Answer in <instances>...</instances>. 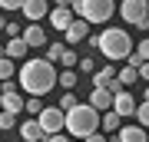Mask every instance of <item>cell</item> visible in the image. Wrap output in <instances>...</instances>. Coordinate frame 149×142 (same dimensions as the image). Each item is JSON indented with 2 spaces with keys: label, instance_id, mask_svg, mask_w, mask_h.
I'll return each mask as SVG.
<instances>
[{
  "label": "cell",
  "instance_id": "obj_1",
  "mask_svg": "<svg viewBox=\"0 0 149 142\" xmlns=\"http://www.w3.org/2000/svg\"><path fill=\"white\" fill-rule=\"evenodd\" d=\"M20 89H27L30 96H47L50 89L56 86V69H53V63L50 60H40V56H33V60H23L20 63Z\"/></svg>",
  "mask_w": 149,
  "mask_h": 142
},
{
  "label": "cell",
  "instance_id": "obj_2",
  "mask_svg": "<svg viewBox=\"0 0 149 142\" xmlns=\"http://www.w3.org/2000/svg\"><path fill=\"white\" fill-rule=\"evenodd\" d=\"M100 122H103V112H96L90 103H80L76 109L66 112V136L90 139L93 132H100Z\"/></svg>",
  "mask_w": 149,
  "mask_h": 142
},
{
  "label": "cell",
  "instance_id": "obj_3",
  "mask_svg": "<svg viewBox=\"0 0 149 142\" xmlns=\"http://www.w3.org/2000/svg\"><path fill=\"white\" fill-rule=\"evenodd\" d=\"M100 53L109 60V63H123V60L133 56V37L119 26H109V30L100 33Z\"/></svg>",
  "mask_w": 149,
  "mask_h": 142
},
{
  "label": "cell",
  "instance_id": "obj_4",
  "mask_svg": "<svg viewBox=\"0 0 149 142\" xmlns=\"http://www.w3.org/2000/svg\"><path fill=\"white\" fill-rule=\"evenodd\" d=\"M73 10L86 23H106L113 17V10H116V3L113 0H80V3H73Z\"/></svg>",
  "mask_w": 149,
  "mask_h": 142
},
{
  "label": "cell",
  "instance_id": "obj_5",
  "mask_svg": "<svg viewBox=\"0 0 149 142\" xmlns=\"http://www.w3.org/2000/svg\"><path fill=\"white\" fill-rule=\"evenodd\" d=\"M37 122H40V129L47 132V139L56 136V132H66V112L60 109V106H47L37 116Z\"/></svg>",
  "mask_w": 149,
  "mask_h": 142
},
{
  "label": "cell",
  "instance_id": "obj_6",
  "mask_svg": "<svg viewBox=\"0 0 149 142\" xmlns=\"http://www.w3.org/2000/svg\"><path fill=\"white\" fill-rule=\"evenodd\" d=\"M119 17L126 23L139 26L143 20H149V3H146V0H123V3H119Z\"/></svg>",
  "mask_w": 149,
  "mask_h": 142
},
{
  "label": "cell",
  "instance_id": "obj_7",
  "mask_svg": "<svg viewBox=\"0 0 149 142\" xmlns=\"http://www.w3.org/2000/svg\"><path fill=\"white\" fill-rule=\"evenodd\" d=\"M136 109H139V103L133 99V93L129 89H123L113 96V112H116L119 119H126V116H136Z\"/></svg>",
  "mask_w": 149,
  "mask_h": 142
},
{
  "label": "cell",
  "instance_id": "obj_8",
  "mask_svg": "<svg viewBox=\"0 0 149 142\" xmlns=\"http://www.w3.org/2000/svg\"><path fill=\"white\" fill-rule=\"evenodd\" d=\"M0 106H3V112H10V116H20V112H23V99H20V93L13 89V83H3Z\"/></svg>",
  "mask_w": 149,
  "mask_h": 142
},
{
  "label": "cell",
  "instance_id": "obj_9",
  "mask_svg": "<svg viewBox=\"0 0 149 142\" xmlns=\"http://www.w3.org/2000/svg\"><path fill=\"white\" fill-rule=\"evenodd\" d=\"M47 13H50V3H47V0H27V3H23V17H27L30 23H40Z\"/></svg>",
  "mask_w": 149,
  "mask_h": 142
},
{
  "label": "cell",
  "instance_id": "obj_10",
  "mask_svg": "<svg viewBox=\"0 0 149 142\" xmlns=\"http://www.w3.org/2000/svg\"><path fill=\"white\" fill-rule=\"evenodd\" d=\"M63 37H66V43H83V40H90V23L76 17V20L70 23V30L63 33Z\"/></svg>",
  "mask_w": 149,
  "mask_h": 142
},
{
  "label": "cell",
  "instance_id": "obj_11",
  "mask_svg": "<svg viewBox=\"0 0 149 142\" xmlns=\"http://www.w3.org/2000/svg\"><path fill=\"white\" fill-rule=\"evenodd\" d=\"M20 139H23V142H47V132L40 129L37 119H27V122L20 126Z\"/></svg>",
  "mask_w": 149,
  "mask_h": 142
},
{
  "label": "cell",
  "instance_id": "obj_12",
  "mask_svg": "<svg viewBox=\"0 0 149 142\" xmlns=\"http://www.w3.org/2000/svg\"><path fill=\"white\" fill-rule=\"evenodd\" d=\"M116 83V66H100L93 73V89H109Z\"/></svg>",
  "mask_w": 149,
  "mask_h": 142
},
{
  "label": "cell",
  "instance_id": "obj_13",
  "mask_svg": "<svg viewBox=\"0 0 149 142\" xmlns=\"http://www.w3.org/2000/svg\"><path fill=\"white\" fill-rule=\"evenodd\" d=\"M113 142H149V136H146L143 126H123Z\"/></svg>",
  "mask_w": 149,
  "mask_h": 142
},
{
  "label": "cell",
  "instance_id": "obj_14",
  "mask_svg": "<svg viewBox=\"0 0 149 142\" xmlns=\"http://www.w3.org/2000/svg\"><path fill=\"white\" fill-rule=\"evenodd\" d=\"M73 20H76V17H73V10H63V7L50 10V23H53V30H60V33H66Z\"/></svg>",
  "mask_w": 149,
  "mask_h": 142
},
{
  "label": "cell",
  "instance_id": "obj_15",
  "mask_svg": "<svg viewBox=\"0 0 149 142\" xmlns=\"http://www.w3.org/2000/svg\"><path fill=\"white\" fill-rule=\"evenodd\" d=\"M90 106H93L96 112H109L113 109V93L109 89H93L90 93Z\"/></svg>",
  "mask_w": 149,
  "mask_h": 142
},
{
  "label": "cell",
  "instance_id": "obj_16",
  "mask_svg": "<svg viewBox=\"0 0 149 142\" xmlns=\"http://www.w3.org/2000/svg\"><path fill=\"white\" fill-rule=\"evenodd\" d=\"M20 37L27 40V46H47V33H43V26H40V23L23 26V33H20Z\"/></svg>",
  "mask_w": 149,
  "mask_h": 142
},
{
  "label": "cell",
  "instance_id": "obj_17",
  "mask_svg": "<svg viewBox=\"0 0 149 142\" xmlns=\"http://www.w3.org/2000/svg\"><path fill=\"white\" fill-rule=\"evenodd\" d=\"M27 50H30V46H27V40H23V37H13V40H7V46H3L7 60H13V63L27 56Z\"/></svg>",
  "mask_w": 149,
  "mask_h": 142
},
{
  "label": "cell",
  "instance_id": "obj_18",
  "mask_svg": "<svg viewBox=\"0 0 149 142\" xmlns=\"http://www.w3.org/2000/svg\"><path fill=\"white\" fill-rule=\"evenodd\" d=\"M17 73H20V69H17V63H13V60H0V83H13V76Z\"/></svg>",
  "mask_w": 149,
  "mask_h": 142
},
{
  "label": "cell",
  "instance_id": "obj_19",
  "mask_svg": "<svg viewBox=\"0 0 149 142\" xmlns=\"http://www.w3.org/2000/svg\"><path fill=\"white\" fill-rule=\"evenodd\" d=\"M116 79H119V83H123V86H133V83H139V69L126 63V66H123V69H119V73H116Z\"/></svg>",
  "mask_w": 149,
  "mask_h": 142
},
{
  "label": "cell",
  "instance_id": "obj_20",
  "mask_svg": "<svg viewBox=\"0 0 149 142\" xmlns=\"http://www.w3.org/2000/svg\"><path fill=\"white\" fill-rule=\"evenodd\" d=\"M100 129H106V132H119V129H123V119H119L116 112L109 109V112H103V122H100Z\"/></svg>",
  "mask_w": 149,
  "mask_h": 142
},
{
  "label": "cell",
  "instance_id": "obj_21",
  "mask_svg": "<svg viewBox=\"0 0 149 142\" xmlns=\"http://www.w3.org/2000/svg\"><path fill=\"white\" fill-rule=\"evenodd\" d=\"M56 83L63 86V93H73L76 89V69H63V73L56 76Z\"/></svg>",
  "mask_w": 149,
  "mask_h": 142
},
{
  "label": "cell",
  "instance_id": "obj_22",
  "mask_svg": "<svg viewBox=\"0 0 149 142\" xmlns=\"http://www.w3.org/2000/svg\"><path fill=\"white\" fill-rule=\"evenodd\" d=\"M63 53H66L63 43H47V60H50V63H60V60H63Z\"/></svg>",
  "mask_w": 149,
  "mask_h": 142
},
{
  "label": "cell",
  "instance_id": "obj_23",
  "mask_svg": "<svg viewBox=\"0 0 149 142\" xmlns=\"http://www.w3.org/2000/svg\"><path fill=\"white\" fill-rule=\"evenodd\" d=\"M23 109H27V112H30V116H33V119H37V116H40V112H43V109H47V106H43V103L37 99V96H30V99H27V103H23Z\"/></svg>",
  "mask_w": 149,
  "mask_h": 142
},
{
  "label": "cell",
  "instance_id": "obj_24",
  "mask_svg": "<svg viewBox=\"0 0 149 142\" xmlns=\"http://www.w3.org/2000/svg\"><path fill=\"white\" fill-rule=\"evenodd\" d=\"M76 66H80V73H86V76H93L96 69H100V63H96L93 56H83V60H80V63H76Z\"/></svg>",
  "mask_w": 149,
  "mask_h": 142
},
{
  "label": "cell",
  "instance_id": "obj_25",
  "mask_svg": "<svg viewBox=\"0 0 149 142\" xmlns=\"http://www.w3.org/2000/svg\"><path fill=\"white\" fill-rule=\"evenodd\" d=\"M80 106V99H76V93H63V99H60V109L70 112V109H76Z\"/></svg>",
  "mask_w": 149,
  "mask_h": 142
},
{
  "label": "cell",
  "instance_id": "obj_26",
  "mask_svg": "<svg viewBox=\"0 0 149 142\" xmlns=\"http://www.w3.org/2000/svg\"><path fill=\"white\" fill-rule=\"evenodd\" d=\"M136 126H143V129H149V103H143L136 109Z\"/></svg>",
  "mask_w": 149,
  "mask_h": 142
},
{
  "label": "cell",
  "instance_id": "obj_27",
  "mask_svg": "<svg viewBox=\"0 0 149 142\" xmlns=\"http://www.w3.org/2000/svg\"><path fill=\"white\" fill-rule=\"evenodd\" d=\"M60 63H63V69H73L76 63H80V56H76V53L66 46V53H63V60H60Z\"/></svg>",
  "mask_w": 149,
  "mask_h": 142
},
{
  "label": "cell",
  "instance_id": "obj_28",
  "mask_svg": "<svg viewBox=\"0 0 149 142\" xmlns=\"http://www.w3.org/2000/svg\"><path fill=\"white\" fill-rule=\"evenodd\" d=\"M17 126V116H10V112H0V129H3V132H10Z\"/></svg>",
  "mask_w": 149,
  "mask_h": 142
},
{
  "label": "cell",
  "instance_id": "obj_29",
  "mask_svg": "<svg viewBox=\"0 0 149 142\" xmlns=\"http://www.w3.org/2000/svg\"><path fill=\"white\" fill-rule=\"evenodd\" d=\"M136 56H143V63H149V37L139 40V46H136Z\"/></svg>",
  "mask_w": 149,
  "mask_h": 142
},
{
  "label": "cell",
  "instance_id": "obj_30",
  "mask_svg": "<svg viewBox=\"0 0 149 142\" xmlns=\"http://www.w3.org/2000/svg\"><path fill=\"white\" fill-rule=\"evenodd\" d=\"M27 0H0V10H23Z\"/></svg>",
  "mask_w": 149,
  "mask_h": 142
},
{
  "label": "cell",
  "instance_id": "obj_31",
  "mask_svg": "<svg viewBox=\"0 0 149 142\" xmlns=\"http://www.w3.org/2000/svg\"><path fill=\"white\" fill-rule=\"evenodd\" d=\"M139 79H143V83H149V63L139 66Z\"/></svg>",
  "mask_w": 149,
  "mask_h": 142
},
{
  "label": "cell",
  "instance_id": "obj_32",
  "mask_svg": "<svg viewBox=\"0 0 149 142\" xmlns=\"http://www.w3.org/2000/svg\"><path fill=\"white\" fill-rule=\"evenodd\" d=\"M83 142H109V139L103 136V132H93V136H90V139H83Z\"/></svg>",
  "mask_w": 149,
  "mask_h": 142
},
{
  "label": "cell",
  "instance_id": "obj_33",
  "mask_svg": "<svg viewBox=\"0 0 149 142\" xmlns=\"http://www.w3.org/2000/svg\"><path fill=\"white\" fill-rule=\"evenodd\" d=\"M47 142H70V136H66V132H56V136H50Z\"/></svg>",
  "mask_w": 149,
  "mask_h": 142
},
{
  "label": "cell",
  "instance_id": "obj_34",
  "mask_svg": "<svg viewBox=\"0 0 149 142\" xmlns=\"http://www.w3.org/2000/svg\"><path fill=\"white\" fill-rule=\"evenodd\" d=\"M56 7H63V10H73V0H56Z\"/></svg>",
  "mask_w": 149,
  "mask_h": 142
},
{
  "label": "cell",
  "instance_id": "obj_35",
  "mask_svg": "<svg viewBox=\"0 0 149 142\" xmlns=\"http://www.w3.org/2000/svg\"><path fill=\"white\" fill-rule=\"evenodd\" d=\"M7 23H10V20H7V17H0V30H7Z\"/></svg>",
  "mask_w": 149,
  "mask_h": 142
},
{
  "label": "cell",
  "instance_id": "obj_36",
  "mask_svg": "<svg viewBox=\"0 0 149 142\" xmlns=\"http://www.w3.org/2000/svg\"><path fill=\"white\" fill-rule=\"evenodd\" d=\"M143 103H149V86H146V89H143Z\"/></svg>",
  "mask_w": 149,
  "mask_h": 142
},
{
  "label": "cell",
  "instance_id": "obj_37",
  "mask_svg": "<svg viewBox=\"0 0 149 142\" xmlns=\"http://www.w3.org/2000/svg\"><path fill=\"white\" fill-rule=\"evenodd\" d=\"M3 56H7V53H3V46H0V60H3Z\"/></svg>",
  "mask_w": 149,
  "mask_h": 142
},
{
  "label": "cell",
  "instance_id": "obj_38",
  "mask_svg": "<svg viewBox=\"0 0 149 142\" xmlns=\"http://www.w3.org/2000/svg\"><path fill=\"white\" fill-rule=\"evenodd\" d=\"M73 3H80V0H73Z\"/></svg>",
  "mask_w": 149,
  "mask_h": 142
},
{
  "label": "cell",
  "instance_id": "obj_39",
  "mask_svg": "<svg viewBox=\"0 0 149 142\" xmlns=\"http://www.w3.org/2000/svg\"><path fill=\"white\" fill-rule=\"evenodd\" d=\"M146 3H149V0H146Z\"/></svg>",
  "mask_w": 149,
  "mask_h": 142
},
{
  "label": "cell",
  "instance_id": "obj_40",
  "mask_svg": "<svg viewBox=\"0 0 149 142\" xmlns=\"http://www.w3.org/2000/svg\"><path fill=\"white\" fill-rule=\"evenodd\" d=\"M20 142H23V139H20Z\"/></svg>",
  "mask_w": 149,
  "mask_h": 142
}]
</instances>
